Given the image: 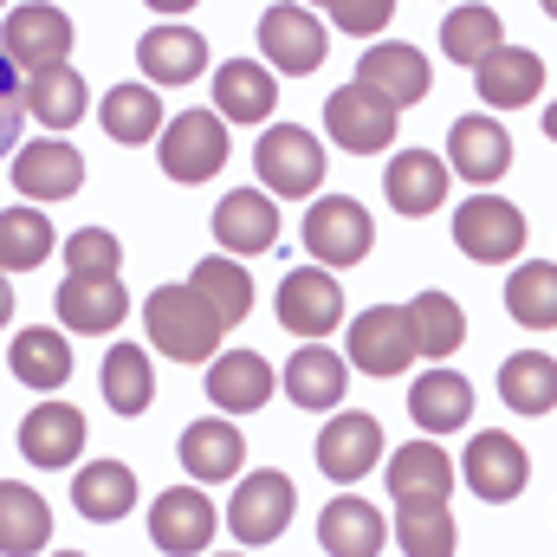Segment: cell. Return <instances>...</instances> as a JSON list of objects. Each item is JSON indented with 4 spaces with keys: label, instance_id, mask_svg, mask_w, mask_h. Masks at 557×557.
I'll list each match as a JSON object with an SVG mask.
<instances>
[{
    "label": "cell",
    "instance_id": "15",
    "mask_svg": "<svg viewBox=\"0 0 557 557\" xmlns=\"http://www.w3.org/2000/svg\"><path fill=\"white\" fill-rule=\"evenodd\" d=\"M376 460H383V421L376 416H331L324 421V434H318V467H324L337 486L363 480Z\"/></svg>",
    "mask_w": 557,
    "mask_h": 557
},
{
    "label": "cell",
    "instance_id": "26",
    "mask_svg": "<svg viewBox=\"0 0 557 557\" xmlns=\"http://www.w3.org/2000/svg\"><path fill=\"white\" fill-rule=\"evenodd\" d=\"M137 65L149 72V85H188L208 65V39L188 26H149L137 39Z\"/></svg>",
    "mask_w": 557,
    "mask_h": 557
},
{
    "label": "cell",
    "instance_id": "3",
    "mask_svg": "<svg viewBox=\"0 0 557 557\" xmlns=\"http://www.w3.org/2000/svg\"><path fill=\"white\" fill-rule=\"evenodd\" d=\"M370 247H376V221L363 214L357 195L311 201V214H305V253H318V267H363Z\"/></svg>",
    "mask_w": 557,
    "mask_h": 557
},
{
    "label": "cell",
    "instance_id": "34",
    "mask_svg": "<svg viewBox=\"0 0 557 557\" xmlns=\"http://www.w3.org/2000/svg\"><path fill=\"white\" fill-rule=\"evenodd\" d=\"M506 46V33H499V13L493 7H454L447 20H441V52L454 59V65H486L493 52Z\"/></svg>",
    "mask_w": 557,
    "mask_h": 557
},
{
    "label": "cell",
    "instance_id": "39",
    "mask_svg": "<svg viewBox=\"0 0 557 557\" xmlns=\"http://www.w3.org/2000/svg\"><path fill=\"white\" fill-rule=\"evenodd\" d=\"M104 403L117 416H143L156 403V376H149V350L143 344H117L104 357Z\"/></svg>",
    "mask_w": 557,
    "mask_h": 557
},
{
    "label": "cell",
    "instance_id": "18",
    "mask_svg": "<svg viewBox=\"0 0 557 557\" xmlns=\"http://www.w3.org/2000/svg\"><path fill=\"white\" fill-rule=\"evenodd\" d=\"M357 85L376 91V98H389V104L403 111V104H421V98H428L434 72H428V59H421L416 46H396V39H389V46H370V52H363Z\"/></svg>",
    "mask_w": 557,
    "mask_h": 557
},
{
    "label": "cell",
    "instance_id": "25",
    "mask_svg": "<svg viewBox=\"0 0 557 557\" xmlns=\"http://www.w3.org/2000/svg\"><path fill=\"white\" fill-rule=\"evenodd\" d=\"M20 454L33 467H72L85 454V416L72 403H46L20 421Z\"/></svg>",
    "mask_w": 557,
    "mask_h": 557
},
{
    "label": "cell",
    "instance_id": "2",
    "mask_svg": "<svg viewBox=\"0 0 557 557\" xmlns=\"http://www.w3.org/2000/svg\"><path fill=\"white\" fill-rule=\"evenodd\" d=\"M0 39H7V65L20 72V78H46V72H59L65 65V52H72V13L65 7H7V26H0Z\"/></svg>",
    "mask_w": 557,
    "mask_h": 557
},
{
    "label": "cell",
    "instance_id": "43",
    "mask_svg": "<svg viewBox=\"0 0 557 557\" xmlns=\"http://www.w3.org/2000/svg\"><path fill=\"white\" fill-rule=\"evenodd\" d=\"M396 539L409 557H454V512L447 506H403Z\"/></svg>",
    "mask_w": 557,
    "mask_h": 557
},
{
    "label": "cell",
    "instance_id": "27",
    "mask_svg": "<svg viewBox=\"0 0 557 557\" xmlns=\"http://www.w3.org/2000/svg\"><path fill=\"white\" fill-rule=\"evenodd\" d=\"M278 383H285V396L298 409H337L344 403V383H350V363L337 350H324V344H298V357L285 363Z\"/></svg>",
    "mask_w": 557,
    "mask_h": 557
},
{
    "label": "cell",
    "instance_id": "9",
    "mask_svg": "<svg viewBox=\"0 0 557 557\" xmlns=\"http://www.w3.org/2000/svg\"><path fill=\"white\" fill-rule=\"evenodd\" d=\"M292 512H298V493H292V480H285V473H273V467H260L253 480H240V486H234L227 532H234L240 545H273L278 532L292 525Z\"/></svg>",
    "mask_w": 557,
    "mask_h": 557
},
{
    "label": "cell",
    "instance_id": "33",
    "mask_svg": "<svg viewBox=\"0 0 557 557\" xmlns=\"http://www.w3.org/2000/svg\"><path fill=\"white\" fill-rule=\"evenodd\" d=\"M499 396H506V409H519V416H552L557 409V363L545 350H519V357H506V370H499Z\"/></svg>",
    "mask_w": 557,
    "mask_h": 557
},
{
    "label": "cell",
    "instance_id": "24",
    "mask_svg": "<svg viewBox=\"0 0 557 557\" xmlns=\"http://www.w3.org/2000/svg\"><path fill=\"white\" fill-rule=\"evenodd\" d=\"M273 104H278L273 65L227 59V65L214 72V117H221V124H260V117H273Z\"/></svg>",
    "mask_w": 557,
    "mask_h": 557
},
{
    "label": "cell",
    "instance_id": "17",
    "mask_svg": "<svg viewBox=\"0 0 557 557\" xmlns=\"http://www.w3.org/2000/svg\"><path fill=\"white\" fill-rule=\"evenodd\" d=\"M454 493V460L434 441H409L389 454V499L396 506H447Z\"/></svg>",
    "mask_w": 557,
    "mask_h": 557
},
{
    "label": "cell",
    "instance_id": "42",
    "mask_svg": "<svg viewBox=\"0 0 557 557\" xmlns=\"http://www.w3.org/2000/svg\"><path fill=\"white\" fill-rule=\"evenodd\" d=\"M188 285H195V292H201V298L227 318V331L253 311V278H247V267H240V260H201Z\"/></svg>",
    "mask_w": 557,
    "mask_h": 557
},
{
    "label": "cell",
    "instance_id": "41",
    "mask_svg": "<svg viewBox=\"0 0 557 557\" xmlns=\"http://www.w3.org/2000/svg\"><path fill=\"white\" fill-rule=\"evenodd\" d=\"M506 311H512V324H525V331H552L557 324V267H545V260L519 267L512 285H506Z\"/></svg>",
    "mask_w": 557,
    "mask_h": 557
},
{
    "label": "cell",
    "instance_id": "13",
    "mask_svg": "<svg viewBox=\"0 0 557 557\" xmlns=\"http://www.w3.org/2000/svg\"><path fill=\"white\" fill-rule=\"evenodd\" d=\"M13 188L26 201H72L85 188V156L59 137H39L13 156Z\"/></svg>",
    "mask_w": 557,
    "mask_h": 557
},
{
    "label": "cell",
    "instance_id": "16",
    "mask_svg": "<svg viewBox=\"0 0 557 557\" xmlns=\"http://www.w3.org/2000/svg\"><path fill=\"white\" fill-rule=\"evenodd\" d=\"M273 389H278V376L260 350H221V357L208 363V396H214V409H227V416L267 409Z\"/></svg>",
    "mask_w": 557,
    "mask_h": 557
},
{
    "label": "cell",
    "instance_id": "31",
    "mask_svg": "<svg viewBox=\"0 0 557 557\" xmlns=\"http://www.w3.org/2000/svg\"><path fill=\"white\" fill-rule=\"evenodd\" d=\"M46 539H52V506H46L33 486L7 480V486H0V552L33 557V552H46Z\"/></svg>",
    "mask_w": 557,
    "mask_h": 557
},
{
    "label": "cell",
    "instance_id": "30",
    "mask_svg": "<svg viewBox=\"0 0 557 557\" xmlns=\"http://www.w3.org/2000/svg\"><path fill=\"white\" fill-rule=\"evenodd\" d=\"M72 506L91 519V525H111L137 506V473L124 460H85L78 480H72Z\"/></svg>",
    "mask_w": 557,
    "mask_h": 557
},
{
    "label": "cell",
    "instance_id": "12",
    "mask_svg": "<svg viewBox=\"0 0 557 557\" xmlns=\"http://www.w3.org/2000/svg\"><path fill=\"white\" fill-rule=\"evenodd\" d=\"M460 467H467V486H473L486 506H506V499H519V493H525V480H532V454H525L512 434H499V428L473 434Z\"/></svg>",
    "mask_w": 557,
    "mask_h": 557
},
{
    "label": "cell",
    "instance_id": "32",
    "mask_svg": "<svg viewBox=\"0 0 557 557\" xmlns=\"http://www.w3.org/2000/svg\"><path fill=\"white\" fill-rule=\"evenodd\" d=\"M13 376L26 383V389H65V376H72V344L59 337V331H46V324H33V331H13Z\"/></svg>",
    "mask_w": 557,
    "mask_h": 557
},
{
    "label": "cell",
    "instance_id": "20",
    "mask_svg": "<svg viewBox=\"0 0 557 557\" xmlns=\"http://www.w3.org/2000/svg\"><path fill=\"white\" fill-rule=\"evenodd\" d=\"M383 195H389L396 214H416V221L434 214L447 201V162L428 156V149H396L389 169H383Z\"/></svg>",
    "mask_w": 557,
    "mask_h": 557
},
{
    "label": "cell",
    "instance_id": "47",
    "mask_svg": "<svg viewBox=\"0 0 557 557\" xmlns=\"http://www.w3.org/2000/svg\"><path fill=\"white\" fill-rule=\"evenodd\" d=\"M545 13H552V20H557V0H552V7H545Z\"/></svg>",
    "mask_w": 557,
    "mask_h": 557
},
{
    "label": "cell",
    "instance_id": "8",
    "mask_svg": "<svg viewBox=\"0 0 557 557\" xmlns=\"http://www.w3.org/2000/svg\"><path fill=\"white\" fill-rule=\"evenodd\" d=\"M324 131L337 137V149H350V156L389 149V143H396V104L376 98V91H363V85L350 78V85H337V91L324 98Z\"/></svg>",
    "mask_w": 557,
    "mask_h": 557
},
{
    "label": "cell",
    "instance_id": "6",
    "mask_svg": "<svg viewBox=\"0 0 557 557\" xmlns=\"http://www.w3.org/2000/svg\"><path fill=\"white\" fill-rule=\"evenodd\" d=\"M454 247L467 260H480V267H499V260L525 253V214L512 201H499V195H473L454 214Z\"/></svg>",
    "mask_w": 557,
    "mask_h": 557
},
{
    "label": "cell",
    "instance_id": "29",
    "mask_svg": "<svg viewBox=\"0 0 557 557\" xmlns=\"http://www.w3.org/2000/svg\"><path fill=\"white\" fill-rule=\"evenodd\" d=\"M124 311H131V298H124V285H117V278L72 273L65 285H59V318H65V331L98 337V331H117V324H124Z\"/></svg>",
    "mask_w": 557,
    "mask_h": 557
},
{
    "label": "cell",
    "instance_id": "37",
    "mask_svg": "<svg viewBox=\"0 0 557 557\" xmlns=\"http://www.w3.org/2000/svg\"><path fill=\"white\" fill-rule=\"evenodd\" d=\"M26 111L39 117V131H72V124H85V78L72 72V65H59V72H46V78H26Z\"/></svg>",
    "mask_w": 557,
    "mask_h": 557
},
{
    "label": "cell",
    "instance_id": "7",
    "mask_svg": "<svg viewBox=\"0 0 557 557\" xmlns=\"http://www.w3.org/2000/svg\"><path fill=\"white\" fill-rule=\"evenodd\" d=\"M278 324H285L292 337H305V344L331 337V331L344 324V292H337V278L324 273V267H292V273L278 278Z\"/></svg>",
    "mask_w": 557,
    "mask_h": 557
},
{
    "label": "cell",
    "instance_id": "38",
    "mask_svg": "<svg viewBox=\"0 0 557 557\" xmlns=\"http://www.w3.org/2000/svg\"><path fill=\"white\" fill-rule=\"evenodd\" d=\"M98 124H104V137H117V143H149V137L169 131V124H162V98H156L149 85H117V91H104Z\"/></svg>",
    "mask_w": 557,
    "mask_h": 557
},
{
    "label": "cell",
    "instance_id": "44",
    "mask_svg": "<svg viewBox=\"0 0 557 557\" xmlns=\"http://www.w3.org/2000/svg\"><path fill=\"white\" fill-rule=\"evenodd\" d=\"M117 260H124V247L104 234V227H78L72 240H65V267L85 278H117Z\"/></svg>",
    "mask_w": 557,
    "mask_h": 557
},
{
    "label": "cell",
    "instance_id": "1",
    "mask_svg": "<svg viewBox=\"0 0 557 557\" xmlns=\"http://www.w3.org/2000/svg\"><path fill=\"white\" fill-rule=\"evenodd\" d=\"M149 344L175 363H201V357H221V337H227V318L195 292V285H156L149 305Z\"/></svg>",
    "mask_w": 557,
    "mask_h": 557
},
{
    "label": "cell",
    "instance_id": "11",
    "mask_svg": "<svg viewBox=\"0 0 557 557\" xmlns=\"http://www.w3.org/2000/svg\"><path fill=\"white\" fill-rule=\"evenodd\" d=\"M363 376H403L409 357H416V337H409V311L403 305H370L357 324H350V350H344Z\"/></svg>",
    "mask_w": 557,
    "mask_h": 557
},
{
    "label": "cell",
    "instance_id": "35",
    "mask_svg": "<svg viewBox=\"0 0 557 557\" xmlns=\"http://www.w3.org/2000/svg\"><path fill=\"white\" fill-rule=\"evenodd\" d=\"M409 416H416L428 434L460 428V421L473 416V389H467V376H454V370H428L416 389H409Z\"/></svg>",
    "mask_w": 557,
    "mask_h": 557
},
{
    "label": "cell",
    "instance_id": "5",
    "mask_svg": "<svg viewBox=\"0 0 557 557\" xmlns=\"http://www.w3.org/2000/svg\"><path fill=\"white\" fill-rule=\"evenodd\" d=\"M156 162H162L169 182H208V175H221V162H227V124H221L214 111H182V117H169Z\"/></svg>",
    "mask_w": 557,
    "mask_h": 557
},
{
    "label": "cell",
    "instance_id": "10",
    "mask_svg": "<svg viewBox=\"0 0 557 557\" xmlns=\"http://www.w3.org/2000/svg\"><path fill=\"white\" fill-rule=\"evenodd\" d=\"M214 525L221 519H214L201 486H169L149 506V539H156V552H169V557H201L208 539H214Z\"/></svg>",
    "mask_w": 557,
    "mask_h": 557
},
{
    "label": "cell",
    "instance_id": "22",
    "mask_svg": "<svg viewBox=\"0 0 557 557\" xmlns=\"http://www.w3.org/2000/svg\"><path fill=\"white\" fill-rule=\"evenodd\" d=\"M214 240L227 253H267L278 240V201L267 188H234L221 208H214Z\"/></svg>",
    "mask_w": 557,
    "mask_h": 557
},
{
    "label": "cell",
    "instance_id": "23",
    "mask_svg": "<svg viewBox=\"0 0 557 557\" xmlns=\"http://www.w3.org/2000/svg\"><path fill=\"white\" fill-rule=\"evenodd\" d=\"M383 539H389L383 512H376L370 499H357V493H337V499L318 512V545L331 557H376Z\"/></svg>",
    "mask_w": 557,
    "mask_h": 557
},
{
    "label": "cell",
    "instance_id": "40",
    "mask_svg": "<svg viewBox=\"0 0 557 557\" xmlns=\"http://www.w3.org/2000/svg\"><path fill=\"white\" fill-rule=\"evenodd\" d=\"M52 247H59V234H52L46 208H7V214H0V260H7V273L46 267Z\"/></svg>",
    "mask_w": 557,
    "mask_h": 557
},
{
    "label": "cell",
    "instance_id": "36",
    "mask_svg": "<svg viewBox=\"0 0 557 557\" xmlns=\"http://www.w3.org/2000/svg\"><path fill=\"white\" fill-rule=\"evenodd\" d=\"M409 311V337H416V357H454L460 337H467V318L447 292H421L403 305Z\"/></svg>",
    "mask_w": 557,
    "mask_h": 557
},
{
    "label": "cell",
    "instance_id": "28",
    "mask_svg": "<svg viewBox=\"0 0 557 557\" xmlns=\"http://www.w3.org/2000/svg\"><path fill=\"white\" fill-rule=\"evenodd\" d=\"M247 460V441L234 421H188L182 428V467L195 473V486H214V480H234Z\"/></svg>",
    "mask_w": 557,
    "mask_h": 557
},
{
    "label": "cell",
    "instance_id": "49",
    "mask_svg": "<svg viewBox=\"0 0 557 557\" xmlns=\"http://www.w3.org/2000/svg\"><path fill=\"white\" fill-rule=\"evenodd\" d=\"M227 557H240V552H227Z\"/></svg>",
    "mask_w": 557,
    "mask_h": 557
},
{
    "label": "cell",
    "instance_id": "46",
    "mask_svg": "<svg viewBox=\"0 0 557 557\" xmlns=\"http://www.w3.org/2000/svg\"><path fill=\"white\" fill-rule=\"evenodd\" d=\"M545 137L557 143V104H552V111H545Z\"/></svg>",
    "mask_w": 557,
    "mask_h": 557
},
{
    "label": "cell",
    "instance_id": "4",
    "mask_svg": "<svg viewBox=\"0 0 557 557\" xmlns=\"http://www.w3.org/2000/svg\"><path fill=\"white\" fill-rule=\"evenodd\" d=\"M253 169H260V188L267 195H311L324 182V143L311 137L305 124H273L260 149H253Z\"/></svg>",
    "mask_w": 557,
    "mask_h": 557
},
{
    "label": "cell",
    "instance_id": "21",
    "mask_svg": "<svg viewBox=\"0 0 557 557\" xmlns=\"http://www.w3.org/2000/svg\"><path fill=\"white\" fill-rule=\"evenodd\" d=\"M473 91L486 98V111H519L545 91V59L525 52V46H499L480 72H473Z\"/></svg>",
    "mask_w": 557,
    "mask_h": 557
},
{
    "label": "cell",
    "instance_id": "48",
    "mask_svg": "<svg viewBox=\"0 0 557 557\" xmlns=\"http://www.w3.org/2000/svg\"><path fill=\"white\" fill-rule=\"evenodd\" d=\"M59 557H85V552H59Z\"/></svg>",
    "mask_w": 557,
    "mask_h": 557
},
{
    "label": "cell",
    "instance_id": "45",
    "mask_svg": "<svg viewBox=\"0 0 557 557\" xmlns=\"http://www.w3.org/2000/svg\"><path fill=\"white\" fill-rule=\"evenodd\" d=\"M331 20H337L344 33H383V26L396 20V7H389V0H363V7L344 0V7H331Z\"/></svg>",
    "mask_w": 557,
    "mask_h": 557
},
{
    "label": "cell",
    "instance_id": "19",
    "mask_svg": "<svg viewBox=\"0 0 557 557\" xmlns=\"http://www.w3.org/2000/svg\"><path fill=\"white\" fill-rule=\"evenodd\" d=\"M447 162L460 169V182H499L506 169H512V137H506V124L499 117H460L454 131H447Z\"/></svg>",
    "mask_w": 557,
    "mask_h": 557
},
{
    "label": "cell",
    "instance_id": "14",
    "mask_svg": "<svg viewBox=\"0 0 557 557\" xmlns=\"http://www.w3.org/2000/svg\"><path fill=\"white\" fill-rule=\"evenodd\" d=\"M260 46H267V65L273 72H318L324 65V20L305 13V7H267L260 13Z\"/></svg>",
    "mask_w": 557,
    "mask_h": 557
}]
</instances>
